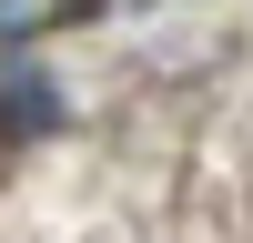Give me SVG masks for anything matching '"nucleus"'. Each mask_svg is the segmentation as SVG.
Instances as JSON below:
<instances>
[{
	"mask_svg": "<svg viewBox=\"0 0 253 243\" xmlns=\"http://www.w3.org/2000/svg\"><path fill=\"white\" fill-rule=\"evenodd\" d=\"M61 10H71V0H0V40H31V31H51Z\"/></svg>",
	"mask_w": 253,
	"mask_h": 243,
	"instance_id": "obj_1",
	"label": "nucleus"
}]
</instances>
